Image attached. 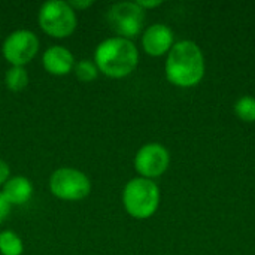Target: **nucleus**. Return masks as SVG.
<instances>
[{
  "label": "nucleus",
  "mask_w": 255,
  "mask_h": 255,
  "mask_svg": "<svg viewBox=\"0 0 255 255\" xmlns=\"http://www.w3.org/2000/svg\"><path fill=\"white\" fill-rule=\"evenodd\" d=\"M175 45L173 30L161 22L149 25L142 36V48L151 57H161L169 54L172 46Z\"/></svg>",
  "instance_id": "1a4fd4ad"
},
{
  "label": "nucleus",
  "mask_w": 255,
  "mask_h": 255,
  "mask_svg": "<svg viewBox=\"0 0 255 255\" xmlns=\"http://www.w3.org/2000/svg\"><path fill=\"white\" fill-rule=\"evenodd\" d=\"M4 84L9 91L19 93L28 85V72L21 66H10L4 75Z\"/></svg>",
  "instance_id": "f8f14e48"
},
{
  "label": "nucleus",
  "mask_w": 255,
  "mask_h": 255,
  "mask_svg": "<svg viewBox=\"0 0 255 255\" xmlns=\"http://www.w3.org/2000/svg\"><path fill=\"white\" fill-rule=\"evenodd\" d=\"M94 63L99 73L112 79H121L131 75L139 64V49L124 37H108L94 49Z\"/></svg>",
  "instance_id": "f03ea898"
},
{
  "label": "nucleus",
  "mask_w": 255,
  "mask_h": 255,
  "mask_svg": "<svg viewBox=\"0 0 255 255\" xmlns=\"http://www.w3.org/2000/svg\"><path fill=\"white\" fill-rule=\"evenodd\" d=\"M136 3L146 12L148 9H155L158 6H161L163 4V0H137Z\"/></svg>",
  "instance_id": "6ab92c4d"
},
{
  "label": "nucleus",
  "mask_w": 255,
  "mask_h": 255,
  "mask_svg": "<svg viewBox=\"0 0 255 255\" xmlns=\"http://www.w3.org/2000/svg\"><path fill=\"white\" fill-rule=\"evenodd\" d=\"M121 199L124 209L130 217L148 220L158 211L161 194L158 185L152 179L137 176L126 184Z\"/></svg>",
  "instance_id": "7ed1b4c3"
},
{
  "label": "nucleus",
  "mask_w": 255,
  "mask_h": 255,
  "mask_svg": "<svg viewBox=\"0 0 255 255\" xmlns=\"http://www.w3.org/2000/svg\"><path fill=\"white\" fill-rule=\"evenodd\" d=\"M170 164V154L166 146L157 142L143 145L134 155V169L140 178L155 179L164 175Z\"/></svg>",
  "instance_id": "6e6552de"
},
{
  "label": "nucleus",
  "mask_w": 255,
  "mask_h": 255,
  "mask_svg": "<svg viewBox=\"0 0 255 255\" xmlns=\"http://www.w3.org/2000/svg\"><path fill=\"white\" fill-rule=\"evenodd\" d=\"M10 209H12V206H10L9 202L4 199V196L0 193V224H3V223L7 220V217H9V214H10Z\"/></svg>",
  "instance_id": "dca6fc26"
},
{
  "label": "nucleus",
  "mask_w": 255,
  "mask_h": 255,
  "mask_svg": "<svg viewBox=\"0 0 255 255\" xmlns=\"http://www.w3.org/2000/svg\"><path fill=\"white\" fill-rule=\"evenodd\" d=\"M40 42L36 33L27 28H19L6 36L1 45V54L10 66L25 67L39 52Z\"/></svg>",
  "instance_id": "0eeeda50"
},
{
  "label": "nucleus",
  "mask_w": 255,
  "mask_h": 255,
  "mask_svg": "<svg viewBox=\"0 0 255 255\" xmlns=\"http://www.w3.org/2000/svg\"><path fill=\"white\" fill-rule=\"evenodd\" d=\"M49 190L60 200L78 202L91 193V181L75 167H60L49 178Z\"/></svg>",
  "instance_id": "39448f33"
},
{
  "label": "nucleus",
  "mask_w": 255,
  "mask_h": 255,
  "mask_svg": "<svg viewBox=\"0 0 255 255\" xmlns=\"http://www.w3.org/2000/svg\"><path fill=\"white\" fill-rule=\"evenodd\" d=\"M42 66L48 73L54 76H66L70 72H73L75 57L72 51H69L66 46L52 45L43 52Z\"/></svg>",
  "instance_id": "9d476101"
},
{
  "label": "nucleus",
  "mask_w": 255,
  "mask_h": 255,
  "mask_svg": "<svg viewBox=\"0 0 255 255\" xmlns=\"http://www.w3.org/2000/svg\"><path fill=\"white\" fill-rule=\"evenodd\" d=\"M205 55L193 40L176 42L167 54L164 64L166 78L181 88H191L200 84L205 76Z\"/></svg>",
  "instance_id": "f257e3e1"
},
{
  "label": "nucleus",
  "mask_w": 255,
  "mask_h": 255,
  "mask_svg": "<svg viewBox=\"0 0 255 255\" xmlns=\"http://www.w3.org/2000/svg\"><path fill=\"white\" fill-rule=\"evenodd\" d=\"M233 111L236 117L245 123L255 121V97L253 96H242L236 100Z\"/></svg>",
  "instance_id": "4468645a"
},
{
  "label": "nucleus",
  "mask_w": 255,
  "mask_h": 255,
  "mask_svg": "<svg viewBox=\"0 0 255 255\" xmlns=\"http://www.w3.org/2000/svg\"><path fill=\"white\" fill-rule=\"evenodd\" d=\"M9 178H10V167L4 160L0 158V185H4Z\"/></svg>",
  "instance_id": "a211bd4d"
},
{
  "label": "nucleus",
  "mask_w": 255,
  "mask_h": 255,
  "mask_svg": "<svg viewBox=\"0 0 255 255\" xmlns=\"http://www.w3.org/2000/svg\"><path fill=\"white\" fill-rule=\"evenodd\" d=\"M1 194L10 206H21L33 197V184L27 176H10L3 185Z\"/></svg>",
  "instance_id": "9b49d317"
},
{
  "label": "nucleus",
  "mask_w": 255,
  "mask_h": 255,
  "mask_svg": "<svg viewBox=\"0 0 255 255\" xmlns=\"http://www.w3.org/2000/svg\"><path fill=\"white\" fill-rule=\"evenodd\" d=\"M37 21L43 33L54 39H66L73 34L78 25L76 12L69 1L49 0L45 1L37 13Z\"/></svg>",
  "instance_id": "20e7f679"
},
{
  "label": "nucleus",
  "mask_w": 255,
  "mask_h": 255,
  "mask_svg": "<svg viewBox=\"0 0 255 255\" xmlns=\"http://www.w3.org/2000/svg\"><path fill=\"white\" fill-rule=\"evenodd\" d=\"M108 22L118 37L131 40L143 30L145 10L136 1H118L109 7Z\"/></svg>",
  "instance_id": "423d86ee"
},
{
  "label": "nucleus",
  "mask_w": 255,
  "mask_h": 255,
  "mask_svg": "<svg viewBox=\"0 0 255 255\" xmlns=\"http://www.w3.org/2000/svg\"><path fill=\"white\" fill-rule=\"evenodd\" d=\"M73 73L78 81L88 84V82H93L99 76V69L93 60H79L78 63H75Z\"/></svg>",
  "instance_id": "2eb2a0df"
},
{
  "label": "nucleus",
  "mask_w": 255,
  "mask_h": 255,
  "mask_svg": "<svg viewBox=\"0 0 255 255\" xmlns=\"http://www.w3.org/2000/svg\"><path fill=\"white\" fill-rule=\"evenodd\" d=\"M69 4H70V7L75 12H78V10H87V9H90L94 4V1L93 0H69Z\"/></svg>",
  "instance_id": "f3484780"
},
{
  "label": "nucleus",
  "mask_w": 255,
  "mask_h": 255,
  "mask_svg": "<svg viewBox=\"0 0 255 255\" xmlns=\"http://www.w3.org/2000/svg\"><path fill=\"white\" fill-rule=\"evenodd\" d=\"M24 242L18 233L12 230L0 232V254L1 255H22Z\"/></svg>",
  "instance_id": "ddd939ff"
}]
</instances>
